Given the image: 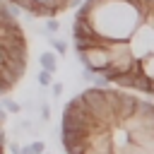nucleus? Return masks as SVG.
<instances>
[{"instance_id":"f257e3e1","label":"nucleus","mask_w":154,"mask_h":154,"mask_svg":"<svg viewBox=\"0 0 154 154\" xmlns=\"http://www.w3.org/2000/svg\"><path fill=\"white\" fill-rule=\"evenodd\" d=\"M128 46H130V55H132L135 60L147 58L149 53H154V29H149L147 24H140V26L130 34Z\"/></svg>"},{"instance_id":"f03ea898","label":"nucleus","mask_w":154,"mask_h":154,"mask_svg":"<svg viewBox=\"0 0 154 154\" xmlns=\"http://www.w3.org/2000/svg\"><path fill=\"white\" fill-rule=\"evenodd\" d=\"M77 58H79L82 67L89 70V72H94V75H101V72L111 65V55H108V48H106V46H94V48L84 51V53L77 55Z\"/></svg>"},{"instance_id":"7ed1b4c3","label":"nucleus","mask_w":154,"mask_h":154,"mask_svg":"<svg viewBox=\"0 0 154 154\" xmlns=\"http://www.w3.org/2000/svg\"><path fill=\"white\" fill-rule=\"evenodd\" d=\"M137 96H132V94H128V91H120V103H118V113H116V123H113V128L120 123V120H125V118H130L132 113H135V108H137Z\"/></svg>"},{"instance_id":"20e7f679","label":"nucleus","mask_w":154,"mask_h":154,"mask_svg":"<svg viewBox=\"0 0 154 154\" xmlns=\"http://www.w3.org/2000/svg\"><path fill=\"white\" fill-rule=\"evenodd\" d=\"M38 63H41V70H46V72H55L58 70V55L53 53V51H43L41 55H38Z\"/></svg>"},{"instance_id":"39448f33","label":"nucleus","mask_w":154,"mask_h":154,"mask_svg":"<svg viewBox=\"0 0 154 154\" xmlns=\"http://www.w3.org/2000/svg\"><path fill=\"white\" fill-rule=\"evenodd\" d=\"M149 87H152V79H149V77H144L142 72L132 77V87H130L132 91H140V94H149Z\"/></svg>"},{"instance_id":"423d86ee","label":"nucleus","mask_w":154,"mask_h":154,"mask_svg":"<svg viewBox=\"0 0 154 154\" xmlns=\"http://www.w3.org/2000/svg\"><path fill=\"white\" fill-rule=\"evenodd\" d=\"M0 108H2L5 113H19V111H22V106H19L12 96H0Z\"/></svg>"},{"instance_id":"0eeeda50","label":"nucleus","mask_w":154,"mask_h":154,"mask_svg":"<svg viewBox=\"0 0 154 154\" xmlns=\"http://www.w3.org/2000/svg\"><path fill=\"white\" fill-rule=\"evenodd\" d=\"M140 65H142V75L149 77V79H154V53H149L147 58H142Z\"/></svg>"},{"instance_id":"6e6552de","label":"nucleus","mask_w":154,"mask_h":154,"mask_svg":"<svg viewBox=\"0 0 154 154\" xmlns=\"http://www.w3.org/2000/svg\"><path fill=\"white\" fill-rule=\"evenodd\" d=\"M48 43H51L53 53H58V55H65L67 53V41H63V38H48Z\"/></svg>"},{"instance_id":"1a4fd4ad","label":"nucleus","mask_w":154,"mask_h":154,"mask_svg":"<svg viewBox=\"0 0 154 154\" xmlns=\"http://www.w3.org/2000/svg\"><path fill=\"white\" fill-rule=\"evenodd\" d=\"M43 152H46V144H43L41 140L29 142V154H43Z\"/></svg>"},{"instance_id":"9d476101","label":"nucleus","mask_w":154,"mask_h":154,"mask_svg":"<svg viewBox=\"0 0 154 154\" xmlns=\"http://www.w3.org/2000/svg\"><path fill=\"white\" fill-rule=\"evenodd\" d=\"M38 84H41V87H51V84H53V75L46 72V70H41V72H38Z\"/></svg>"},{"instance_id":"9b49d317","label":"nucleus","mask_w":154,"mask_h":154,"mask_svg":"<svg viewBox=\"0 0 154 154\" xmlns=\"http://www.w3.org/2000/svg\"><path fill=\"white\" fill-rule=\"evenodd\" d=\"M60 31V22L58 19H46V34H58Z\"/></svg>"},{"instance_id":"f8f14e48","label":"nucleus","mask_w":154,"mask_h":154,"mask_svg":"<svg viewBox=\"0 0 154 154\" xmlns=\"http://www.w3.org/2000/svg\"><path fill=\"white\" fill-rule=\"evenodd\" d=\"M63 89H65V87H63L60 82H53V84H51V91H53V96H60V94H63Z\"/></svg>"},{"instance_id":"ddd939ff","label":"nucleus","mask_w":154,"mask_h":154,"mask_svg":"<svg viewBox=\"0 0 154 154\" xmlns=\"http://www.w3.org/2000/svg\"><path fill=\"white\" fill-rule=\"evenodd\" d=\"M48 118H51V106L41 103V120H48Z\"/></svg>"},{"instance_id":"4468645a","label":"nucleus","mask_w":154,"mask_h":154,"mask_svg":"<svg viewBox=\"0 0 154 154\" xmlns=\"http://www.w3.org/2000/svg\"><path fill=\"white\" fill-rule=\"evenodd\" d=\"M7 144V132H5V128L0 125V147H5Z\"/></svg>"},{"instance_id":"2eb2a0df","label":"nucleus","mask_w":154,"mask_h":154,"mask_svg":"<svg viewBox=\"0 0 154 154\" xmlns=\"http://www.w3.org/2000/svg\"><path fill=\"white\" fill-rule=\"evenodd\" d=\"M84 0H67V10H72V7H79Z\"/></svg>"},{"instance_id":"dca6fc26","label":"nucleus","mask_w":154,"mask_h":154,"mask_svg":"<svg viewBox=\"0 0 154 154\" xmlns=\"http://www.w3.org/2000/svg\"><path fill=\"white\" fill-rule=\"evenodd\" d=\"M144 149H147V154H154V140H152V142H149Z\"/></svg>"},{"instance_id":"f3484780","label":"nucleus","mask_w":154,"mask_h":154,"mask_svg":"<svg viewBox=\"0 0 154 154\" xmlns=\"http://www.w3.org/2000/svg\"><path fill=\"white\" fill-rule=\"evenodd\" d=\"M5 2H10V0H5Z\"/></svg>"},{"instance_id":"a211bd4d","label":"nucleus","mask_w":154,"mask_h":154,"mask_svg":"<svg viewBox=\"0 0 154 154\" xmlns=\"http://www.w3.org/2000/svg\"><path fill=\"white\" fill-rule=\"evenodd\" d=\"M43 154H46V152H43Z\"/></svg>"}]
</instances>
